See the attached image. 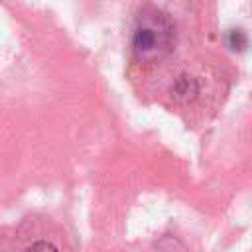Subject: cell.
I'll return each mask as SVG.
<instances>
[{
  "label": "cell",
  "mask_w": 252,
  "mask_h": 252,
  "mask_svg": "<svg viewBox=\"0 0 252 252\" xmlns=\"http://www.w3.org/2000/svg\"><path fill=\"white\" fill-rule=\"evenodd\" d=\"M226 43L232 51H242L248 45V37L244 35L242 30H230L228 35H226Z\"/></svg>",
  "instance_id": "cell-2"
},
{
  "label": "cell",
  "mask_w": 252,
  "mask_h": 252,
  "mask_svg": "<svg viewBox=\"0 0 252 252\" xmlns=\"http://www.w3.org/2000/svg\"><path fill=\"white\" fill-rule=\"evenodd\" d=\"M24 252H59V250L51 242H47V240H37V242L30 244Z\"/></svg>",
  "instance_id": "cell-3"
},
{
  "label": "cell",
  "mask_w": 252,
  "mask_h": 252,
  "mask_svg": "<svg viewBox=\"0 0 252 252\" xmlns=\"http://www.w3.org/2000/svg\"><path fill=\"white\" fill-rule=\"evenodd\" d=\"M175 45V26L171 18L156 8L144 6L132 26V53L140 63H158L165 59Z\"/></svg>",
  "instance_id": "cell-1"
}]
</instances>
